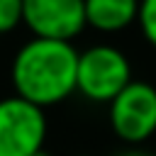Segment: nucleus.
I'll return each mask as SVG.
<instances>
[{"instance_id": "f257e3e1", "label": "nucleus", "mask_w": 156, "mask_h": 156, "mask_svg": "<svg viewBox=\"0 0 156 156\" xmlns=\"http://www.w3.org/2000/svg\"><path fill=\"white\" fill-rule=\"evenodd\" d=\"M78 49L73 41L61 39H29L24 41L10 63V83L15 95L39 107L63 102L76 93Z\"/></svg>"}, {"instance_id": "f03ea898", "label": "nucleus", "mask_w": 156, "mask_h": 156, "mask_svg": "<svg viewBox=\"0 0 156 156\" xmlns=\"http://www.w3.org/2000/svg\"><path fill=\"white\" fill-rule=\"evenodd\" d=\"M132 78V63L127 54L112 44H95L78 51V73H76V93H80L88 102L110 105L117 93Z\"/></svg>"}, {"instance_id": "7ed1b4c3", "label": "nucleus", "mask_w": 156, "mask_h": 156, "mask_svg": "<svg viewBox=\"0 0 156 156\" xmlns=\"http://www.w3.org/2000/svg\"><path fill=\"white\" fill-rule=\"evenodd\" d=\"M107 119L124 144L139 146L156 134V85L129 80L107 105Z\"/></svg>"}, {"instance_id": "20e7f679", "label": "nucleus", "mask_w": 156, "mask_h": 156, "mask_svg": "<svg viewBox=\"0 0 156 156\" xmlns=\"http://www.w3.org/2000/svg\"><path fill=\"white\" fill-rule=\"evenodd\" d=\"M44 107L20 95L0 100V156H34L46 141Z\"/></svg>"}, {"instance_id": "39448f33", "label": "nucleus", "mask_w": 156, "mask_h": 156, "mask_svg": "<svg viewBox=\"0 0 156 156\" xmlns=\"http://www.w3.org/2000/svg\"><path fill=\"white\" fill-rule=\"evenodd\" d=\"M22 24L39 39L73 41L85 24L83 0H24Z\"/></svg>"}, {"instance_id": "423d86ee", "label": "nucleus", "mask_w": 156, "mask_h": 156, "mask_svg": "<svg viewBox=\"0 0 156 156\" xmlns=\"http://www.w3.org/2000/svg\"><path fill=\"white\" fill-rule=\"evenodd\" d=\"M85 24L102 34H117L139 17V0H83Z\"/></svg>"}, {"instance_id": "0eeeda50", "label": "nucleus", "mask_w": 156, "mask_h": 156, "mask_svg": "<svg viewBox=\"0 0 156 156\" xmlns=\"http://www.w3.org/2000/svg\"><path fill=\"white\" fill-rule=\"evenodd\" d=\"M136 24H139L144 39L156 49V0H139Z\"/></svg>"}, {"instance_id": "6e6552de", "label": "nucleus", "mask_w": 156, "mask_h": 156, "mask_svg": "<svg viewBox=\"0 0 156 156\" xmlns=\"http://www.w3.org/2000/svg\"><path fill=\"white\" fill-rule=\"evenodd\" d=\"M24 0H0V34H7L22 24Z\"/></svg>"}, {"instance_id": "1a4fd4ad", "label": "nucleus", "mask_w": 156, "mask_h": 156, "mask_svg": "<svg viewBox=\"0 0 156 156\" xmlns=\"http://www.w3.org/2000/svg\"><path fill=\"white\" fill-rule=\"evenodd\" d=\"M115 156H156V151H149V149H141V146H127Z\"/></svg>"}, {"instance_id": "9d476101", "label": "nucleus", "mask_w": 156, "mask_h": 156, "mask_svg": "<svg viewBox=\"0 0 156 156\" xmlns=\"http://www.w3.org/2000/svg\"><path fill=\"white\" fill-rule=\"evenodd\" d=\"M34 156H51V154H49V151H46V149H41V151H37V154H34Z\"/></svg>"}, {"instance_id": "9b49d317", "label": "nucleus", "mask_w": 156, "mask_h": 156, "mask_svg": "<svg viewBox=\"0 0 156 156\" xmlns=\"http://www.w3.org/2000/svg\"><path fill=\"white\" fill-rule=\"evenodd\" d=\"M78 156H90V154H78Z\"/></svg>"}]
</instances>
